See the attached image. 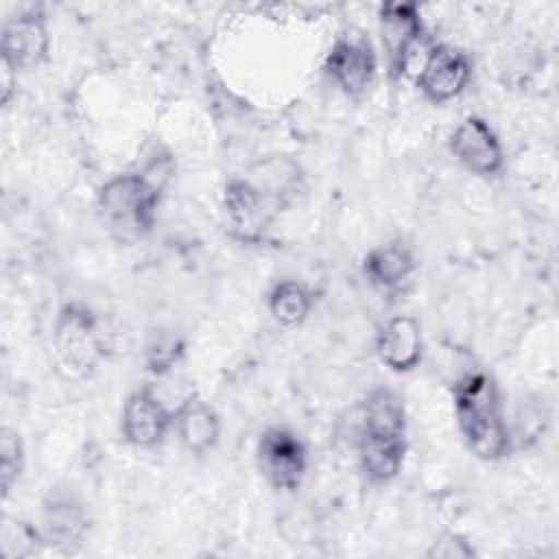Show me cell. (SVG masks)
<instances>
[{
  "label": "cell",
  "mask_w": 559,
  "mask_h": 559,
  "mask_svg": "<svg viewBox=\"0 0 559 559\" xmlns=\"http://www.w3.org/2000/svg\"><path fill=\"white\" fill-rule=\"evenodd\" d=\"M454 415L469 452L480 461H500L511 452L496 380L485 371H467L454 384Z\"/></svg>",
  "instance_id": "1"
},
{
  "label": "cell",
  "mask_w": 559,
  "mask_h": 559,
  "mask_svg": "<svg viewBox=\"0 0 559 559\" xmlns=\"http://www.w3.org/2000/svg\"><path fill=\"white\" fill-rule=\"evenodd\" d=\"M168 177L170 168H164L162 162H153L144 170L114 175L98 190L100 214L124 231H151Z\"/></svg>",
  "instance_id": "2"
},
{
  "label": "cell",
  "mask_w": 559,
  "mask_h": 559,
  "mask_svg": "<svg viewBox=\"0 0 559 559\" xmlns=\"http://www.w3.org/2000/svg\"><path fill=\"white\" fill-rule=\"evenodd\" d=\"M52 352L63 376L90 378L105 356V334L98 317L79 301L61 306L52 325Z\"/></svg>",
  "instance_id": "3"
},
{
  "label": "cell",
  "mask_w": 559,
  "mask_h": 559,
  "mask_svg": "<svg viewBox=\"0 0 559 559\" xmlns=\"http://www.w3.org/2000/svg\"><path fill=\"white\" fill-rule=\"evenodd\" d=\"M378 22L391 79L406 76L419 48H426V28L419 7L415 2H384L378 9Z\"/></svg>",
  "instance_id": "4"
},
{
  "label": "cell",
  "mask_w": 559,
  "mask_h": 559,
  "mask_svg": "<svg viewBox=\"0 0 559 559\" xmlns=\"http://www.w3.org/2000/svg\"><path fill=\"white\" fill-rule=\"evenodd\" d=\"M255 459L260 474L277 491H297L308 472L306 443L284 426H271L260 435Z\"/></svg>",
  "instance_id": "5"
},
{
  "label": "cell",
  "mask_w": 559,
  "mask_h": 559,
  "mask_svg": "<svg viewBox=\"0 0 559 559\" xmlns=\"http://www.w3.org/2000/svg\"><path fill=\"white\" fill-rule=\"evenodd\" d=\"M323 72L345 96H365L378 76V57L371 39L365 33L341 35L323 61Z\"/></svg>",
  "instance_id": "6"
},
{
  "label": "cell",
  "mask_w": 559,
  "mask_h": 559,
  "mask_svg": "<svg viewBox=\"0 0 559 559\" xmlns=\"http://www.w3.org/2000/svg\"><path fill=\"white\" fill-rule=\"evenodd\" d=\"M472 79V59L461 48L450 44H430L424 52L415 85L426 100L443 105L456 98Z\"/></svg>",
  "instance_id": "7"
},
{
  "label": "cell",
  "mask_w": 559,
  "mask_h": 559,
  "mask_svg": "<svg viewBox=\"0 0 559 559\" xmlns=\"http://www.w3.org/2000/svg\"><path fill=\"white\" fill-rule=\"evenodd\" d=\"M454 159L478 177H493L504 166L502 144L491 124L480 116H465L448 140Z\"/></svg>",
  "instance_id": "8"
},
{
  "label": "cell",
  "mask_w": 559,
  "mask_h": 559,
  "mask_svg": "<svg viewBox=\"0 0 559 559\" xmlns=\"http://www.w3.org/2000/svg\"><path fill=\"white\" fill-rule=\"evenodd\" d=\"M223 210L231 234L242 242H260L277 212L247 177H234L225 183Z\"/></svg>",
  "instance_id": "9"
},
{
  "label": "cell",
  "mask_w": 559,
  "mask_h": 559,
  "mask_svg": "<svg viewBox=\"0 0 559 559\" xmlns=\"http://www.w3.org/2000/svg\"><path fill=\"white\" fill-rule=\"evenodd\" d=\"M170 428L173 411L151 386H140L127 395L120 415V435L129 445L155 448Z\"/></svg>",
  "instance_id": "10"
},
{
  "label": "cell",
  "mask_w": 559,
  "mask_h": 559,
  "mask_svg": "<svg viewBox=\"0 0 559 559\" xmlns=\"http://www.w3.org/2000/svg\"><path fill=\"white\" fill-rule=\"evenodd\" d=\"M2 63L11 70H33L48 59L50 33L39 11H24L9 17L0 35Z\"/></svg>",
  "instance_id": "11"
},
{
  "label": "cell",
  "mask_w": 559,
  "mask_h": 559,
  "mask_svg": "<svg viewBox=\"0 0 559 559\" xmlns=\"http://www.w3.org/2000/svg\"><path fill=\"white\" fill-rule=\"evenodd\" d=\"M39 533L46 546L59 552H76L90 533L87 509L74 496L50 493L41 502Z\"/></svg>",
  "instance_id": "12"
},
{
  "label": "cell",
  "mask_w": 559,
  "mask_h": 559,
  "mask_svg": "<svg viewBox=\"0 0 559 559\" xmlns=\"http://www.w3.org/2000/svg\"><path fill=\"white\" fill-rule=\"evenodd\" d=\"M376 354L395 373L413 371L424 356L419 321L411 314H395L384 321L376 336Z\"/></svg>",
  "instance_id": "13"
},
{
  "label": "cell",
  "mask_w": 559,
  "mask_h": 559,
  "mask_svg": "<svg viewBox=\"0 0 559 559\" xmlns=\"http://www.w3.org/2000/svg\"><path fill=\"white\" fill-rule=\"evenodd\" d=\"M173 426L181 445L192 454L210 452L221 437L216 411L197 393H188L173 411Z\"/></svg>",
  "instance_id": "14"
},
{
  "label": "cell",
  "mask_w": 559,
  "mask_h": 559,
  "mask_svg": "<svg viewBox=\"0 0 559 559\" xmlns=\"http://www.w3.org/2000/svg\"><path fill=\"white\" fill-rule=\"evenodd\" d=\"M417 269L413 251L402 242H386L373 247L362 260V275L382 293L402 290Z\"/></svg>",
  "instance_id": "15"
},
{
  "label": "cell",
  "mask_w": 559,
  "mask_h": 559,
  "mask_svg": "<svg viewBox=\"0 0 559 559\" xmlns=\"http://www.w3.org/2000/svg\"><path fill=\"white\" fill-rule=\"evenodd\" d=\"M358 435L406 439V406L402 395L389 386L369 391L360 406Z\"/></svg>",
  "instance_id": "16"
},
{
  "label": "cell",
  "mask_w": 559,
  "mask_h": 559,
  "mask_svg": "<svg viewBox=\"0 0 559 559\" xmlns=\"http://www.w3.org/2000/svg\"><path fill=\"white\" fill-rule=\"evenodd\" d=\"M406 439H384L358 435V461L369 483H391L404 465Z\"/></svg>",
  "instance_id": "17"
},
{
  "label": "cell",
  "mask_w": 559,
  "mask_h": 559,
  "mask_svg": "<svg viewBox=\"0 0 559 559\" xmlns=\"http://www.w3.org/2000/svg\"><path fill=\"white\" fill-rule=\"evenodd\" d=\"M247 179L273 203L275 210L286 205L301 188V170L288 157H269L260 162Z\"/></svg>",
  "instance_id": "18"
},
{
  "label": "cell",
  "mask_w": 559,
  "mask_h": 559,
  "mask_svg": "<svg viewBox=\"0 0 559 559\" xmlns=\"http://www.w3.org/2000/svg\"><path fill=\"white\" fill-rule=\"evenodd\" d=\"M269 312L284 328L301 325L314 306L312 290L297 280H282L269 290Z\"/></svg>",
  "instance_id": "19"
},
{
  "label": "cell",
  "mask_w": 559,
  "mask_h": 559,
  "mask_svg": "<svg viewBox=\"0 0 559 559\" xmlns=\"http://www.w3.org/2000/svg\"><path fill=\"white\" fill-rule=\"evenodd\" d=\"M24 472V443L17 430L4 426L0 430V487L2 498H9Z\"/></svg>",
  "instance_id": "20"
},
{
  "label": "cell",
  "mask_w": 559,
  "mask_h": 559,
  "mask_svg": "<svg viewBox=\"0 0 559 559\" xmlns=\"http://www.w3.org/2000/svg\"><path fill=\"white\" fill-rule=\"evenodd\" d=\"M183 349H186V345L177 334L157 332L148 341L146 352H144L146 369L157 378L170 373L179 365V360L183 358Z\"/></svg>",
  "instance_id": "21"
},
{
  "label": "cell",
  "mask_w": 559,
  "mask_h": 559,
  "mask_svg": "<svg viewBox=\"0 0 559 559\" xmlns=\"http://www.w3.org/2000/svg\"><path fill=\"white\" fill-rule=\"evenodd\" d=\"M15 70H11L9 66L2 63V105L9 103L11 98V92H13V85H15Z\"/></svg>",
  "instance_id": "22"
}]
</instances>
